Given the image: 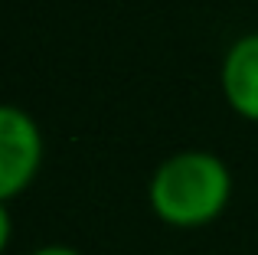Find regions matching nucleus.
I'll return each instance as SVG.
<instances>
[{"instance_id": "nucleus-5", "label": "nucleus", "mask_w": 258, "mask_h": 255, "mask_svg": "<svg viewBox=\"0 0 258 255\" xmlns=\"http://www.w3.org/2000/svg\"><path fill=\"white\" fill-rule=\"evenodd\" d=\"M33 255H82V252H76L72 245H43V249H36Z\"/></svg>"}, {"instance_id": "nucleus-2", "label": "nucleus", "mask_w": 258, "mask_h": 255, "mask_svg": "<svg viewBox=\"0 0 258 255\" xmlns=\"http://www.w3.org/2000/svg\"><path fill=\"white\" fill-rule=\"evenodd\" d=\"M43 160V138L26 111L0 105V203L23 193Z\"/></svg>"}, {"instance_id": "nucleus-1", "label": "nucleus", "mask_w": 258, "mask_h": 255, "mask_svg": "<svg viewBox=\"0 0 258 255\" xmlns=\"http://www.w3.org/2000/svg\"><path fill=\"white\" fill-rule=\"evenodd\" d=\"M229 193H232V177L216 154L183 151L167 157L154 170L147 197H151V210L164 223L196 229L213 223L226 210Z\"/></svg>"}, {"instance_id": "nucleus-3", "label": "nucleus", "mask_w": 258, "mask_h": 255, "mask_svg": "<svg viewBox=\"0 0 258 255\" xmlns=\"http://www.w3.org/2000/svg\"><path fill=\"white\" fill-rule=\"evenodd\" d=\"M222 89L239 115L258 121V33H245L226 52Z\"/></svg>"}, {"instance_id": "nucleus-4", "label": "nucleus", "mask_w": 258, "mask_h": 255, "mask_svg": "<svg viewBox=\"0 0 258 255\" xmlns=\"http://www.w3.org/2000/svg\"><path fill=\"white\" fill-rule=\"evenodd\" d=\"M7 242H10V213H7V206L0 203V252L7 249Z\"/></svg>"}]
</instances>
